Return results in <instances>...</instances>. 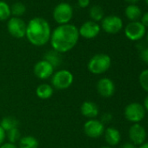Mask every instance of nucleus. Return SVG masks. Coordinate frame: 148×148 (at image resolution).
Returning <instances> with one entry per match:
<instances>
[{
  "label": "nucleus",
  "mask_w": 148,
  "mask_h": 148,
  "mask_svg": "<svg viewBox=\"0 0 148 148\" xmlns=\"http://www.w3.org/2000/svg\"><path fill=\"white\" fill-rule=\"evenodd\" d=\"M79 37V29L74 25H61L51 32L50 43L52 50L60 54L65 53L76 46Z\"/></svg>",
  "instance_id": "nucleus-1"
},
{
  "label": "nucleus",
  "mask_w": 148,
  "mask_h": 148,
  "mask_svg": "<svg viewBox=\"0 0 148 148\" xmlns=\"http://www.w3.org/2000/svg\"><path fill=\"white\" fill-rule=\"evenodd\" d=\"M51 34V30L48 21L41 17L33 18L27 24L25 37L35 46L46 45L50 41Z\"/></svg>",
  "instance_id": "nucleus-2"
},
{
  "label": "nucleus",
  "mask_w": 148,
  "mask_h": 148,
  "mask_svg": "<svg viewBox=\"0 0 148 148\" xmlns=\"http://www.w3.org/2000/svg\"><path fill=\"white\" fill-rule=\"evenodd\" d=\"M112 64L111 57L105 53H98L92 56L87 64L88 71L95 74V75H100L106 72Z\"/></svg>",
  "instance_id": "nucleus-3"
},
{
  "label": "nucleus",
  "mask_w": 148,
  "mask_h": 148,
  "mask_svg": "<svg viewBox=\"0 0 148 148\" xmlns=\"http://www.w3.org/2000/svg\"><path fill=\"white\" fill-rule=\"evenodd\" d=\"M52 17L54 21L58 25L69 24L73 17V8L69 3H59L55 6L52 12Z\"/></svg>",
  "instance_id": "nucleus-4"
},
{
  "label": "nucleus",
  "mask_w": 148,
  "mask_h": 148,
  "mask_svg": "<svg viewBox=\"0 0 148 148\" xmlns=\"http://www.w3.org/2000/svg\"><path fill=\"white\" fill-rule=\"evenodd\" d=\"M74 80L73 74L68 70H59L51 76V86L57 90H65L69 88Z\"/></svg>",
  "instance_id": "nucleus-5"
},
{
  "label": "nucleus",
  "mask_w": 148,
  "mask_h": 148,
  "mask_svg": "<svg viewBox=\"0 0 148 148\" xmlns=\"http://www.w3.org/2000/svg\"><path fill=\"white\" fill-rule=\"evenodd\" d=\"M145 110L142 104L138 102H132L124 109V116L125 119L132 124L141 122L145 117Z\"/></svg>",
  "instance_id": "nucleus-6"
},
{
  "label": "nucleus",
  "mask_w": 148,
  "mask_h": 148,
  "mask_svg": "<svg viewBox=\"0 0 148 148\" xmlns=\"http://www.w3.org/2000/svg\"><path fill=\"white\" fill-rule=\"evenodd\" d=\"M26 26L27 24L21 18L12 17L7 22V31L15 38H23L25 37Z\"/></svg>",
  "instance_id": "nucleus-7"
},
{
  "label": "nucleus",
  "mask_w": 148,
  "mask_h": 148,
  "mask_svg": "<svg viewBox=\"0 0 148 148\" xmlns=\"http://www.w3.org/2000/svg\"><path fill=\"white\" fill-rule=\"evenodd\" d=\"M146 33V28L140 21L130 22L125 28V35L131 41H138L142 39Z\"/></svg>",
  "instance_id": "nucleus-8"
},
{
  "label": "nucleus",
  "mask_w": 148,
  "mask_h": 148,
  "mask_svg": "<svg viewBox=\"0 0 148 148\" xmlns=\"http://www.w3.org/2000/svg\"><path fill=\"white\" fill-rule=\"evenodd\" d=\"M100 27L108 34H117L123 28V21L116 15L106 16L102 19Z\"/></svg>",
  "instance_id": "nucleus-9"
},
{
  "label": "nucleus",
  "mask_w": 148,
  "mask_h": 148,
  "mask_svg": "<svg viewBox=\"0 0 148 148\" xmlns=\"http://www.w3.org/2000/svg\"><path fill=\"white\" fill-rule=\"evenodd\" d=\"M106 127L105 125L99 119H88L84 124L85 134L92 138H98L104 135Z\"/></svg>",
  "instance_id": "nucleus-10"
},
{
  "label": "nucleus",
  "mask_w": 148,
  "mask_h": 148,
  "mask_svg": "<svg viewBox=\"0 0 148 148\" xmlns=\"http://www.w3.org/2000/svg\"><path fill=\"white\" fill-rule=\"evenodd\" d=\"M128 136L130 142L137 146L141 145L145 142L146 139V131L145 128L139 123L132 124L128 130Z\"/></svg>",
  "instance_id": "nucleus-11"
},
{
  "label": "nucleus",
  "mask_w": 148,
  "mask_h": 148,
  "mask_svg": "<svg viewBox=\"0 0 148 148\" xmlns=\"http://www.w3.org/2000/svg\"><path fill=\"white\" fill-rule=\"evenodd\" d=\"M54 67L46 60L42 59L38 62H37L33 68L34 75L39 79H48L49 78H51V76L54 73Z\"/></svg>",
  "instance_id": "nucleus-12"
},
{
  "label": "nucleus",
  "mask_w": 148,
  "mask_h": 148,
  "mask_svg": "<svg viewBox=\"0 0 148 148\" xmlns=\"http://www.w3.org/2000/svg\"><path fill=\"white\" fill-rule=\"evenodd\" d=\"M96 88L98 93L105 99H109L112 97L116 91V86L114 82L109 78L100 79L97 82Z\"/></svg>",
  "instance_id": "nucleus-13"
},
{
  "label": "nucleus",
  "mask_w": 148,
  "mask_h": 148,
  "mask_svg": "<svg viewBox=\"0 0 148 148\" xmlns=\"http://www.w3.org/2000/svg\"><path fill=\"white\" fill-rule=\"evenodd\" d=\"M100 30L101 27L98 23L89 20L81 25V26L79 29V36H81L84 38L92 39L99 34Z\"/></svg>",
  "instance_id": "nucleus-14"
},
{
  "label": "nucleus",
  "mask_w": 148,
  "mask_h": 148,
  "mask_svg": "<svg viewBox=\"0 0 148 148\" xmlns=\"http://www.w3.org/2000/svg\"><path fill=\"white\" fill-rule=\"evenodd\" d=\"M80 112L84 117L89 119H93L98 117L99 113V108L95 102L87 100L82 103L80 107Z\"/></svg>",
  "instance_id": "nucleus-15"
},
{
  "label": "nucleus",
  "mask_w": 148,
  "mask_h": 148,
  "mask_svg": "<svg viewBox=\"0 0 148 148\" xmlns=\"http://www.w3.org/2000/svg\"><path fill=\"white\" fill-rule=\"evenodd\" d=\"M104 136H105V139H106V142L107 143V145L112 147L118 145L121 140L120 132L117 128L112 127V126L107 127L105 130Z\"/></svg>",
  "instance_id": "nucleus-16"
},
{
  "label": "nucleus",
  "mask_w": 148,
  "mask_h": 148,
  "mask_svg": "<svg viewBox=\"0 0 148 148\" xmlns=\"http://www.w3.org/2000/svg\"><path fill=\"white\" fill-rule=\"evenodd\" d=\"M125 15L131 22H134L138 21L141 18L142 11L136 5H129L125 10Z\"/></svg>",
  "instance_id": "nucleus-17"
},
{
  "label": "nucleus",
  "mask_w": 148,
  "mask_h": 148,
  "mask_svg": "<svg viewBox=\"0 0 148 148\" xmlns=\"http://www.w3.org/2000/svg\"><path fill=\"white\" fill-rule=\"evenodd\" d=\"M54 92V88L49 84H41L36 89V94L40 99H48L51 98Z\"/></svg>",
  "instance_id": "nucleus-18"
},
{
  "label": "nucleus",
  "mask_w": 148,
  "mask_h": 148,
  "mask_svg": "<svg viewBox=\"0 0 148 148\" xmlns=\"http://www.w3.org/2000/svg\"><path fill=\"white\" fill-rule=\"evenodd\" d=\"M38 140L33 136H24L18 141V148H38Z\"/></svg>",
  "instance_id": "nucleus-19"
},
{
  "label": "nucleus",
  "mask_w": 148,
  "mask_h": 148,
  "mask_svg": "<svg viewBox=\"0 0 148 148\" xmlns=\"http://www.w3.org/2000/svg\"><path fill=\"white\" fill-rule=\"evenodd\" d=\"M18 125H19V122L18 119L13 116L4 117L1 119V122H0V126H1L5 132H8L14 128H18Z\"/></svg>",
  "instance_id": "nucleus-20"
},
{
  "label": "nucleus",
  "mask_w": 148,
  "mask_h": 148,
  "mask_svg": "<svg viewBox=\"0 0 148 148\" xmlns=\"http://www.w3.org/2000/svg\"><path fill=\"white\" fill-rule=\"evenodd\" d=\"M89 16L92 18V21H94L96 23L102 21V19L105 18V12L101 6L99 5H92L89 10Z\"/></svg>",
  "instance_id": "nucleus-21"
},
{
  "label": "nucleus",
  "mask_w": 148,
  "mask_h": 148,
  "mask_svg": "<svg viewBox=\"0 0 148 148\" xmlns=\"http://www.w3.org/2000/svg\"><path fill=\"white\" fill-rule=\"evenodd\" d=\"M44 59L46 60V61H48L54 68L59 66L60 64H61V61H62L61 57H60V53L57 52L54 50L47 51L46 54L45 55Z\"/></svg>",
  "instance_id": "nucleus-22"
},
{
  "label": "nucleus",
  "mask_w": 148,
  "mask_h": 148,
  "mask_svg": "<svg viewBox=\"0 0 148 148\" xmlns=\"http://www.w3.org/2000/svg\"><path fill=\"white\" fill-rule=\"evenodd\" d=\"M11 7V14L15 18H21L26 12V7L22 2H16Z\"/></svg>",
  "instance_id": "nucleus-23"
},
{
  "label": "nucleus",
  "mask_w": 148,
  "mask_h": 148,
  "mask_svg": "<svg viewBox=\"0 0 148 148\" xmlns=\"http://www.w3.org/2000/svg\"><path fill=\"white\" fill-rule=\"evenodd\" d=\"M11 7L3 0H0V21H5L11 18Z\"/></svg>",
  "instance_id": "nucleus-24"
},
{
  "label": "nucleus",
  "mask_w": 148,
  "mask_h": 148,
  "mask_svg": "<svg viewBox=\"0 0 148 148\" xmlns=\"http://www.w3.org/2000/svg\"><path fill=\"white\" fill-rule=\"evenodd\" d=\"M138 83L141 88L148 92V69L142 71L138 76Z\"/></svg>",
  "instance_id": "nucleus-25"
},
{
  "label": "nucleus",
  "mask_w": 148,
  "mask_h": 148,
  "mask_svg": "<svg viewBox=\"0 0 148 148\" xmlns=\"http://www.w3.org/2000/svg\"><path fill=\"white\" fill-rule=\"evenodd\" d=\"M6 136L8 138L9 142L12 143V144H15L16 142L19 141V139L21 138V133H20V131L18 130V128H14V129L8 131Z\"/></svg>",
  "instance_id": "nucleus-26"
},
{
  "label": "nucleus",
  "mask_w": 148,
  "mask_h": 148,
  "mask_svg": "<svg viewBox=\"0 0 148 148\" xmlns=\"http://www.w3.org/2000/svg\"><path fill=\"white\" fill-rule=\"evenodd\" d=\"M112 114L111 112H105L104 114H102L101 118H100V121L105 125L107 123H110L112 120Z\"/></svg>",
  "instance_id": "nucleus-27"
},
{
  "label": "nucleus",
  "mask_w": 148,
  "mask_h": 148,
  "mask_svg": "<svg viewBox=\"0 0 148 148\" xmlns=\"http://www.w3.org/2000/svg\"><path fill=\"white\" fill-rule=\"evenodd\" d=\"M140 58L143 62H145L147 65H148V47H145L144 49L141 50L140 51Z\"/></svg>",
  "instance_id": "nucleus-28"
},
{
  "label": "nucleus",
  "mask_w": 148,
  "mask_h": 148,
  "mask_svg": "<svg viewBox=\"0 0 148 148\" xmlns=\"http://www.w3.org/2000/svg\"><path fill=\"white\" fill-rule=\"evenodd\" d=\"M140 23L146 28L148 27V12L144 13L140 18Z\"/></svg>",
  "instance_id": "nucleus-29"
},
{
  "label": "nucleus",
  "mask_w": 148,
  "mask_h": 148,
  "mask_svg": "<svg viewBox=\"0 0 148 148\" xmlns=\"http://www.w3.org/2000/svg\"><path fill=\"white\" fill-rule=\"evenodd\" d=\"M91 0H78V5L80 8H86L90 5Z\"/></svg>",
  "instance_id": "nucleus-30"
},
{
  "label": "nucleus",
  "mask_w": 148,
  "mask_h": 148,
  "mask_svg": "<svg viewBox=\"0 0 148 148\" xmlns=\"http://www.w3.org/2000/svg\"><path fill=\"white\" fill-rule=\"evenodd\" d=\"M5 138H6V132L0 126V145L5 143Z\"/></svg>",
  "instance_id": "nucleus-31"
},
{
  "label": "nucleus",
  "mask_w": 148,
  "mask_h": 148,
  "mask_svg": "<svg viewBox=\"0 0 148 148\" xmlns=\"http://www.w3.org/2000/svg\"><path fill=\"white\" fill-rule=\"evenodd\" d=\"M0 148H18L15 144L7 142V143H4L3 145H0Z\"/></svg>",
  "instance_id": "nucleus-32"
},
{
  "label": "nucleus",
  "mask_w": 148,
  "mask_h": 148,
  "mask_svg": "<svg viewBox=\"0 0 148 148\" xmlns=\"http://www.w3.org/2000/svg\"><path fill=\"white\" fill-rule=\"evenodd\" d=\"M120 148H138V146L132 144V142H126V143H124Z\"/></svg>",
  "instance_id": "nucleus-33"
},
{
  "label": "nucleus",
  "mask_w": 148,
  "mask_h": 148,
  "mask_svg": "<svg viewBox=\"0 0 148 148\" xmlns=\"http://www.w3.org/2000/svg\"><path fill=\"white\" fill-rule=\"evenodd\" d=\"M143 106L146 112H148V95L145 97V100H144V104H143Z\"/></svg>",
  "instance_id": "nucleus-34"
},
{
  "label": "nucleus",
  "mask_w": 148,
  "mask_h": 148,
  "mask_svg": "<svg viewBox=\"0 0 148 148\" xmlns=\"http://www.w3.org/2000/svg\"><path fill=\"white\" fill-rule=\"evenodd\" d=\"M138 148H148V142H145L141 145H139Z\"/></svg>",
  "instance_id": "nucleus-35"
},
{
  "label": "nucleus",
  "mask_w": 148,
  "mask_h": 148,
  "mask_svg": "<svg viewBox=\"0 0 148 148\" xmlns=\"http://www.w3.org/2000/svg\"><path fill=\"white\" fill-rule=\"evenodd\" d=\"M125 1L127 2V3H129V4H131V5H134L135 3H137L138 0H125Z\"/></svg>",
  "instance_id": "nucleus-36"
},
{
  "label": "nucleus",
  "mask_w": 148,
  "mask_h": 148,
  "mask_svg": "<svg viewBox=\"0 0 148 148\" xmlns=\"http://www.w3.org/2000/svg\"><path fill=\"white\" fill-rule=\"evenodd\" d=\"M100 148H114V147H112V146L107 145V146H102V147H100Z\"/></svg>",
  "instance_id": "nucleus-37"
},
{
  "label": "nucleus",
  "mask_w": 148,
  "mask_h": 148,
  "mask_svg": "<svg viewBox=\"0 0 148 148\" xmlns=\"http://www.w3.org/2000/svg\"><path fill=\"white\" fill-rule=\"evenodd\" d=\"M145 35H146V42H147V44H148V32L145 33Z\"/></svg>",
  "instance_id": "nucleus-38"
},
{
  "label": "nucleus",
  "mask_w": 148,
  "mask_h": 148,
  "mask_svg": "<svg viewBox=\"0 0 148 148\" xmlns=\"http://www.w3.org/2000/svg\"><path fill=\"white\" fill-rule=\"evenodd\" d=\"M145 3H146V5H148V0H145Z\"/></svg>",
  "instance_id": "nucleus-39"
},
{
  "label": "nucleus",
  "mask_w": 148,
  "mask_h": 148,
  "mask_svg": "<svg viewBox=\"0 0 148 148\" xmlns=\"http://www.w3.org/2000/svg\"><path fill=\"white\" fill-rule=\"evenodd\" d=\"M146 122H147V125H148V118H147V121Z\"/></svg>",
  "instance_id": "nucleus-40"
}]
</instances>
